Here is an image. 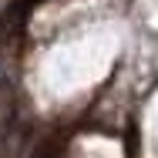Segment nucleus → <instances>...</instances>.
<instances>
[{"label":"nucleus","instance_id":"1","mask_svg":"<svg viewBox=\"0 0 158 158\" xmlns=\"http://www.w3.org/2000/svg\"><path fill=\"white\" fill-rule=\"evenodd\" d=\"M0 81H3V64H0Z\"/></svg>","mask_w":158,"mask_h":158}]
</instances>
